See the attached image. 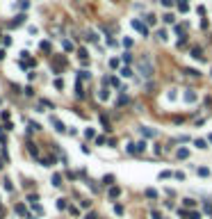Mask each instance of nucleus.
<instances>
[{
  "label": "nucleus",
  "instance_id": "obj_1",
  "mask_svg": "<svg viewBox=\"0 0 212 219\" xmlns=\"http://www.w3.org/2000/svg\"><path fill=\"white\" fill-rule=\"evenodd\" d=\"M139 71H142V75H144V78H151L153 75V66H151V60H148V57H142V60H139Z\"/></svg>",
  "mask_w": 212,
  "mask_h": 219
},
{
  "label": "nucleus",
  "instance_id": "obj_4",
  "mask_svg": "<svg viewBox=\"0 0 212 219\" xmlns=\"http://www.w3.org/2000/svg\"><path fill=\"white\" fill-rule=\"evenodd\" d=\"M187 155H189V151H187V149H180L178 151V158H187Z\"/></svg>",
  "mask_w": 212,
  "mask_h": 219
},
{
  "label": "nucleus",
  "instance_id": "obj_6",
  "mask_svg": "<svg viewBox=\"0 0 212 219\" xmlns=\"http://www.w3.org/2000/svg\"><path fill=\"white\" fill-rule=\"evenodd\" d=\"M110 196H119V187H112V190H110Z\"/></svg>",
  "mask_w": 212,
  "mask_h": 219
},
{
  "label": "nucleus",
  "instance_id": "obj_9",
  "mask_svg": "<svg viewBox=\"0 0 212 219\" xmlns=\"http://www.w3.org/2000/svg\"><path fill=\"white\" fill-rule=\"evenodd\" d=\"M210 141H212V135H210Z\"/></svg>",
  "mask_w": 212,
  "mask_h": 219
},
{
  "label": "nucleus",
  "instance_id": "obj_2",
  "mask_svg": "<svg viewBox=\"0 0 212 219\" xmlns=\"http://www.w3.org/2000/svg\"><path fill=\"white\" fill-rule=\"evenodd\" d=\"M132 27H135V30H139L142 34H146V25L142 23V21H137V18H135V21H132Z\"/></svg>",
  "mask_w": 212,
  "mask_h": 219
},
{
  "label": "nucleus",
  "instance_id": "obj_5",
  "mask_svg": "<svg viewBox=\"0 0 212 219\" xmlns=\"http://www.w3.org/2000/svg\"><path fill=\"white\" fill-rule=\"evenodd\" d=\"M60 180H62V176H60V174L52 176V185H60Z\"/></svg>",
  "mask_w": 212,
  "mask_h": 219
},
{
  "label": "nucleus",
  "instance_id": "obj_7",
  "mask_svg": "<svg viewBox=\"0 0 212 219\" xmlns=\"http://www.w3.org/2000/svg\"><path fill=\"white\" fill-rule=\"evenodd\" d=\"M164 23H173V14H167V16H164Z\"/></svg>",
  "mask_w": 212,
  "mask_h": 219
},
{
  "label": "nucleus",
  "instance_id": "obj_8",
  "mask_svg": "<svg viewBox=\"0 0 212 219\" xmlns=\"http://www.w3.org/2000/svg\"><path fill=\"white\" fill-rule=\"evenodd\" d=\"M189 219H198V212H192V215H189Z\"/></svg>",
  "mask_w": 212,
  "mask_h": 219
},
{
  "label": "nucleus",
  "instance_id": "obj_3",
  "mask_svg": "<svg viewBox=\"0 0 212 219\" xmlns=\"http://www.w3.org/2000/svg\"><path fill=\"white\" fill-rule=\"evenodd\" d=\"M52 123H55V128H57V130H60V132H64V128H66V126H64V123H62V121H52Z\"/></svg>",
  "mask_w": 212,
  "mask_h": 219
}]
</instances>
